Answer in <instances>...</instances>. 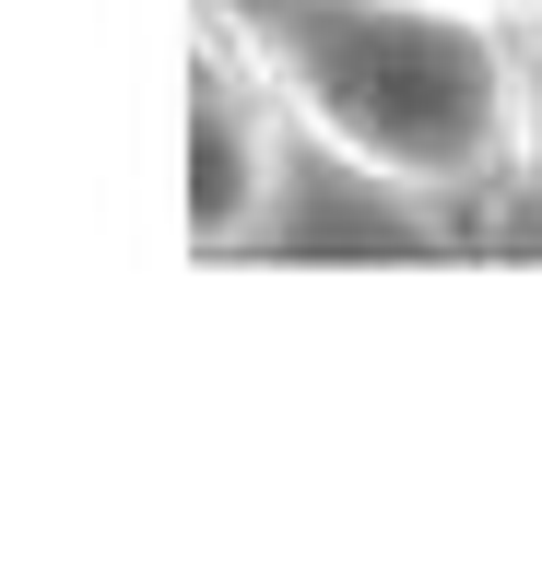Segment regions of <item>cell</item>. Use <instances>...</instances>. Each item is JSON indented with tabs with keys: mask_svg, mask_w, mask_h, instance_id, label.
<instances>
[{
	"mask_svg": "<svg viewBox=\"0 0 542 566\" xmlns=\"http://www.w3.org/2000/svg\"><path fill=\"white\" fill-rule=\"evenodd\" d=\"M272 60L295 130L342 177L413 212H471L531 166L542 24L448 12V0H224Z\"/></svg>",
	"mask_w": 542,
	"mask_h": 566,
	"instance_id": "obj_1",
	"label": "cell"
},
{
	"mask_svg": "<svg viewBox=\"0 0 542 566\" xmlns=\"http://www.w3.org/2000/svg\"><path fill=\"white\" fill-rule=\"evenodd\" d=\"M284 142H307V130H295L272 60L248 48V24L224 0H201L189 12V248L201 260H224V248H248L272 224Z\"/></svg>",
	"mask_w": 542,
	"mask_h": 566,
	"instance_id": "obj_2",
	"label": "cell"
},
{
	"mask_svg": "<svg viewBox=\"0 0 542 566\" xmlns=\"http://www.w3.org/2000/svg\"><path fill=\"white\" fill-rule=\"evenodd\" d=\"M448 12H496V24H542V0H448Z\"/></svg>",
	"mask_w": 542,
	"mask_h": 566,
	"instance_id": "obj_3",
	"label": "cell"
}]
</instances>
